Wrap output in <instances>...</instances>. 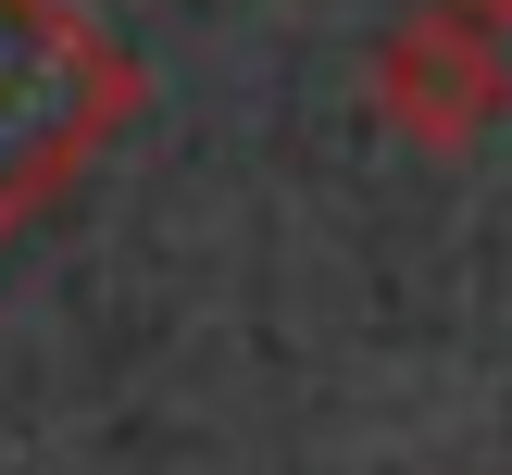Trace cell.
Here are the masks:
<instances>
[{
  "label": "cell",
  "mask_w": 512,
  "mask_h": 475,
  "mask_svg": "<svg viewBox=\"0 0 512 475\" xmlns=\"http://www.w3.org/2000/svg\"><path fill=\"white\" fill-rule=\"evenodd\" d=\"M125 88L138 75L100 38H75L50 0H0V225L50 188V163H75L125 113Z\"/></svg>",
  "instance_id": "cell-1"
},
{
  "label": "cell",
  "mask_w": 512,
  "mask_h": 475,
  "mask_svg": "<svg viewBox=\"0 0 512 475\" xmlns=\"http://www.w3.org/2000/svg\"><path fill=\"white\" fill-rule=\"evenodd\" d=\"M363 88H375V125H388V138H413V150H475V138L512 113V38L475 25V13L413 0V13L375 38Z\"/></svg>",
  "instance_id": "cell-2"
},
{
  "label": "cell",
  "mask_w": 512,
  "mask_h": 475,
  "mask_svg": "<svg viewBox=\"0 0 512 475\" xmlns=\"http://www.w3.org/2000/svg\"><path fill=\"white\" fill-rule=\"evenodd\" d=\"M438 13H475V25H500V38H512V0H438Z\"/></svg>",
  "instance_id": "cell-3"
}]
</instances>
